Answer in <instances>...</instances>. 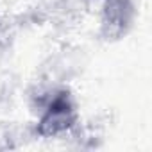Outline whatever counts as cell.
Segmentation results:
<instances>
[{
	"mask_svg": "<svg viewBox=\"0 0 152 152\" xmlns=\"http://www.w3.org/2000/svg\"><path fill=\"white\" fill-rule=\"evenodd\" d=\"M75 122H77V113H75L70 93L63 91L47 107L45 115L38 124V132L41 136H56L59 132L72 129Z\"/></svg>",
	"mask_w": 152,
	"mask_h": 152,
	"instance_id": "1",
	"label": "cell"
}]
</instances>
